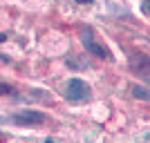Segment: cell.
Listing matches in <instances>:
<instances>
[{
    "label": "cell",
    "mask_w": 150,
    "mask_h": 143,
    "mask_svg": "<svg viewBox=\"0 0 150 143\" xmlns=\"http://www.w3.org/2000/svg\"><path fill=\"white\" fill-rule=\"evenodd\" d=\"M63 96L69 103H85V101L92 99V89H90V85L83 78H69L63 85Z\"/></svg>",
    "instance_id": "6da1fadb"
},
{
    "label": "cell",
    "mask_w": 150,
    "mask_h": 143,
    "mask_svg": "<svg viewBox=\"0 0 150 143\" xmlns=\"http://www.w3.org/2000/svg\"><path fill=\"white\" fill-rule=\"evenodd\" d=\"M81 43H83V47H85L90 54H94V56L103 58V61H112V54H110V49L94 40V31L90 29V27H81Z\"/></svg>",
    "instance_id": "7a4b0ae2"
},
{
    "label": "cell",
    "mask_w": 150,
    "mask_h": 143,
    "mask_svg": "<svg viewBox=\"0 0 150 143\" xmlns=\"http://www.w3.org/2000/svg\"><path fill=\"white\" fill-rule=\"evenodd\" d=\"M128 63H130V69L139 76V78H144L146 83H150V58H148V54L134 51V54H130Z\"/></svg>",
    "instance_id": "3957f363"
},
{
    "label": "cell",
    "mask_w": 150,
    "mask_h": 143,
    "mask_svg": "<svg viewBox=\"0 0 150 143\" xmlns=\"http://www.w3.org/2000/svg\"><path fill=\"white\" fill-rule=\"evenodd\" d=\"M13 125H25V128H36V125L45 123V114L38 110H20V112L11 114Z\"/></svg>",
    "instance_id": "277c9868"
},
{
    "label": "cell",
    "mask_w": 150,
    "mask_h": 143,
    "mask_svg": "<svg viewBox=\"0 0 150 143\" xmlns=\"http://www.w3.org/2000/svg\"><path fill=\"white\" fill-rule=\"evenodd\" d=\"M130 94L134 96V99H139V101H148L150 103V89H146V87H141V85H132L130 83Z\"/></svg>",
    "instance_id": "5b68a950"
},
{
    "label": "cell",
    "mask_w": 150,
    "mask_h": 143,
    "mask_svg": "<svg viewBox=\"0 0 150 143\" xmlns=\"http://www.w3.org/2000/svg\"><path fill=\"white\" fill-rule=\"evenodd\" d=\"M7 94H11V85H7V83H0V96H7Z\"/></svg>",
    "instance_id": "8992f818"
},
{
    "label": "cell",
    "mask_w": 150,
    "mask_h": 143,
    "mask_svg": "<svg viewBox=\"0 0 150 143\" xmlns=\"http://www.w3.org/2000/svg\"><path fill=\"white\" fill-rule=\"evenodd\" d=\"M141 9H144V13H146V16H150V0H144Z\"/></svg>",
    "instance_id": "52a82bcc"
},
{
    "label": "cell",
    "mask_w": 150,
    "mask_h": 143,
    "mask_svg": "<svg viewBox=\"0 0 150 143\" xmlns=\"http://www.w3.org/2000/svg\"><path fill=\"white\" fill-rule=\"evenodd\" d=\"M0 43H7V34H2V31H0Z\"/></svg>",
    "instance_id": "ba28073f"
},
{
    "label": "cell",
    "mask_w": 150,
    "mask_h": 143,
    "mask_svg": "<svg viewBox=\"0 0 150 143\" xmlns=\"http://www.w3.org/2000/svg\"><path fill=\"white\" fill-rule=\"evenodd\" d=\"M76 2H79V5H90L92 0H76Z\"/></svg>",
    "instance_id": "9c48e42d"
},
{
    "label": "cell",
    "mask_w": 150,
    "mask_h": 143,
    "mask_svg": "<svg viewBox=\"0 0 150 143\" xmlns=\"http://www.w3.org/2000/svg\"><path fill=\"white\" fill-rule=\"evenodd\" d=\"M43 143H54V139H45V141Z\"/></svg>",
    "instance_id": "30bf717a"
}]
</instances>
